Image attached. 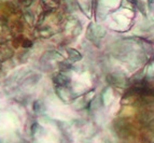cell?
I'll use <instances>...</instances> for the list:
<instances>
[{
    "label": "cell",
    "mask_w": 154,
    "mask_h": 143,
    "mask_svg": "<svg viewBox=\"0 0 154 143\" xmlns=\"http://www.w3.org/2000/svg\"><path fill=\"white\" fill-rule=\"evenodd\" d=\"M69 55H70V58H71V59H74V60H76L74 56L77 57L78 59H80V58H81V55H80V54L78 53L77 51H74V50H69Z\"/></svg>",
    "instance_id": "6da1fadb"
}]
</instances>
